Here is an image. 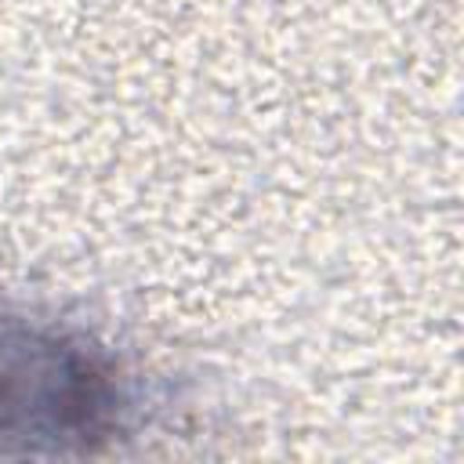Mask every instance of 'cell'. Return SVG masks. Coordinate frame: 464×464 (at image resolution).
Segmentation results:
<instances>
[{
    "mask_svg": "<svg viewBox=\"0 0 464 464\" xmlns=\"http://www.w3.org/2000/svg\"><path fill=\"white\" fill-rule=\"evenodd\" d=\"M116 362L54 323L0 312V457L91 453L123 424Z\"/></svg>",
    "mask_w": 464,
    "mask_h": 464,
    "instance_id": "6da1fadb",
    "label": "cell"
}]
</instances>
